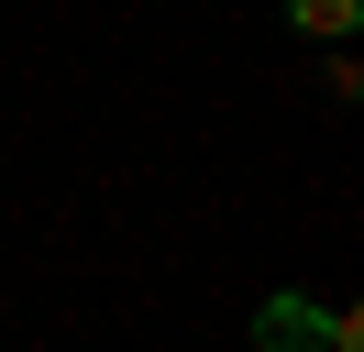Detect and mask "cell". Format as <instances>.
I'll list each match as a JSON object with an SVG mask.
<instances>
[{
    "label": "cell",
    "mask_w": 364,
    "mask_h": 352,
    "mask_svg": "<svg viewBox=\"0 0 364 352\" xmlns=\"http://www.w3.org/2000/svg\"><path fill=\"white\" fill-rule=\"evenodd\" d=\"M254 352H320V297H265L254 308Z\"/></svg>",
    "instance_id": "obj_1"
}]
</instances>
